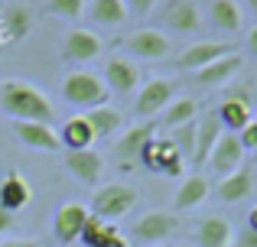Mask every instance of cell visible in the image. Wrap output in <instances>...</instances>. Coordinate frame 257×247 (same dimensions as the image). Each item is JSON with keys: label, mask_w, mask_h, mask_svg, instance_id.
<instances>
[{"label": "cell", "mask_w": 257, "mask_h": 247, "mask_svg": "<svg viewBox=\"0 0 257 247\" xmlns=\"http://www.w3.org/2000/svg\"><path fill=\"white\" fill-rule=\"evenodd\" d=\"M241 163H244V146H241L238 133L225 130L218 137V143H215L212 156H208V166H212V172L218 179H225V176H231V172H238Z\"/></svg>", "instance_id": "7c38bea8"}, {"label": "cell", "mask_w": 257, "mask_h": 247, "mask_svg": "<svg viewBox=\"0 0 257 247\" xmlns=\"http://www.w3.org/2000/svg\"><path fill=\"white\" fill-rule=\"evenodd\" d=\"M85 10H88V17H91L94 26H124L127 20H131L124 0H91Z\"/></svg>", "instance_id": "4316f807"}, {"label": "cell", "mask_w": 257, "mask_h": 247, "mask_svg": "<svg viewBox=\"0 0 257 247\" xmlns=\"http://www.w3.org/2000/svg\"><path fill=\"white\" fill-rule=\"evenodd\" d=\"M59 143L65 146V153H78V150H91L94 143V130L85 121V114H72L69 121L59 127Z\"/></svg>", "instance_id": "7402d4cb"}, {"label": "cell", "mask_w": 257, "mask_h": 247, "mask_svg": "<svg viewBox=\"0 0 257 247\" xmlns=\"http://www.w3.org/2000/svg\"><path fill=\"white\" fill-rule=\"evenodd\" d=\"M33 30V13L30 7H7L0 13V43H17V39L30 36Z\"/></svg>", "instance_id": "603a6c76"}, {"label": "cell", "mask_w": 257, "mask_h": 247, "mask_svg": "<svg viewBox=\"0 0 257 247\" xmlns=\"http://www.w3.org/2000/svg\"><path fill=\"white\" fill-rule=\"evenodd\" d=\"M157 4L160 0H124V7H127L131 17H150V13L157 10Z\"/></svg>", "instance_id": "d6a6232c"}, {"label": "cell", "mask_w": 257, "mask_h": 247, "mask_svg": "<svg viewBox=\"0 0 257 247\" xmlns=\"http://www.w3.org/2000/svg\"><path fill=\"white\" fill-rule=\"evenodd\" d=\"M244 46H247V52L257 59V26H251V33H247V39H244Z\"/></svg>", "instance_id": "74e56055"}, {"label": "cell", "mask_w": 257, "mask_h": 247, "mask_svg": "<svg viewBox=\"0 0 257 247\" xmlns=\"http://www.w3.org/2000/svg\"><path fill=\"white\" fill-rule=\"evenodd\" d=\"M117 234H120V231H117V224L101 221L98 215H88V221H85L82 237H78V241H82L85 247H104V244H111Z\"/></svg>", "instance_id": "f1b7e54d"}, {"label": "cell", "mask_w": 257, "mask_h": 247, "mask_svg": "<svg viewBox=\"0 0 257 247\" xmlns=\"http://www.w3.org/2000/svg\"><path fill=\"white\" fill-rule=\"evenodd\" d=\"M247 7H251V13L257 17V0H247Z\"/></svg>", "instance_id": "60d3db41"}, {"label": "cell", "mask_w": 257, "mask_h": 247, "mask_svg": "<svg viewBox=\"0 0 257 247\" xmlns=\"http://www.w3.org/2000/svg\"><path fill=\"white\" fill-rule=\"evenodd\" d=\"M163 26H170L173 33H195L202 26V13L195 0H170L163 7Z\"/></svg>", "instance_id": "ac0fdd59"}, {"label": "cell", "mask_w": 257, "mask_h": 247, "mask_svg": "<svg viewBox=\"0 0 257 247\" xmlns=\"http://www.w3.org/2000/svg\"><path fill=\"white\" fill-rule=\"evenodd\" d=\"M238 140H241V146H244V153H254V150H257V124L251 121L244 130L238 133Z\"/></svg>", "instance_id": "836d02e7"}, {"label": "cell", "mask_w": 257, "mask_h": 247, "mask_svg": "<svg viewBox=\"0 0 257 247\" xmlns=\"http://www.w3.org/2000/svg\"><path fill=\"white\" fill-rule=\"evenodd\" d=\"M195 130H199V121H189V124L176 127L173 137H170L176 143V150H179L182 156H189V159H192V150H195Z\"/></svg>", "instance_id": "4dcf8cb0"}, {"label": "cell", "mask_w": 257, "mask_h": 247, "mask_svg": "<svg viewBox=\"0 0 257 247\" xmlns=\"http://www.w3.org/2000/svg\"><path fill=\"white\" fill-rule=\"evenodd\" d=\"M173 98H176V82H170V78H150V82L137 91L134 111H137L140 121H153L157 114L166 111V104H170Z\"/></svg>", "instance_id": "8992f818"}, {"label": "cell", "mask_w": 257, "mask_h": 247, "mask_svg": "<svg viewBox=\"0 0 257 247\" xmlns=\"http://www.w3.org/2000/svg\"><path fill=\"white\" fill-rule=\"evenodd\" d=\"M247 231H251V234H257V205L247 211Z\"/></svg>", "instance_id": "f35d334b"}, {"label": "cell", "mask_w": 257, "mask_h": 247, "mask_svg": "<svg viewBox=\"0 0 257 247\" xmlns=\"http://www.w3.org/2000/svg\"><path fill=\"white\" fill-rule=\"evenodd\" d=\"M62 166L69 176H75V182L88 185V189H98L101 176H104V156L98 150H78V153H65Z\"/></svg>", "instance_id": "9c48e42d"}, {"label": "cell", "mask_w": 257, "mask_h": 247, "mask_svg": "<svg viewBox=\"0 0 257 247\" xmlns=\"http://www.w3.org/2000/svg\"><path fill=\"white\" fill-rule=\"evenodd\" d=\"M251 192H254V172L247 169V166H241L238 172L225 176L218 185H215V195H218L221 202H244Z\"/></svg>", "instance_id": "cb8c5ba5"}, {"label": "cell", "mask_w": 257, "mask_h": 247, "mask_svg": "<svg viewBox=\"0 0 257 247\" xmlns=\"http://www.w3.org/2000/svg\"><path fill=\"white\" fill-rule=\"evenodd\" d=\"M195 114H199V101L195 98H186V95H179V98H173L170 104H166V111L160 117H163V124L166 127H182V124H189V121H195Z\"/></svg>", "instance_id": "f546056e"}, {"label": "cell", "mask_w": 257, "mask_h": 247, "mask_svg": "<svg viewBox=\"0 0 257 247\" xmlns=\"http://www.w3.org/2000/svg\"><path fill=\"white\" fill-rule=\"evenodd\" d=\"M124 52H131L134 59H147V62H153V59H166V56H170L173 43H170V36H166L163 30L147 26V30H137V33H131V36L124 39Z\"/></svg>", "instance_id": "ba28073f"}, {"label": "cell", "mask_w": 257, "mask_h": 247, "mask_svg": "<svg viewBox=\"0 0 257 247\" xmlns=\"http://www.w3.org/2000/svg\"><path fill=\"white\" fill-rule=\"evenodd\" d=\"M62 98L65 104H75V108L94 111V108H104L111 91H107L104 78L98 72H88V69H75L62 78Z\"/></svg>", "instance_id": "7a4b0ae2"}, {"label": "cell", "mask_w": 257, "mask_h": 247, "mask_svg": "<svg viewBox=\"0 0 257 247\" xmlns=\"http://www.w3.org/2000/svg\"><path fill=\"white\" fill-rule=\"evenodd\" d=\"M215 117H218V124L225 127L228 133H241L247 124H251L254 111H251V91H231V95L225 98V101L215 108Z\"/></svg>", "instance_id": "8fae6325"}, {"label": "cell", "mask_w": 257, "mask_h": 247, "mask_svg": "<svg viewBox=\"0 0 257 247\" xmlns=\"http://www.w3.org/2000/svg\"><path fill=\"white\" fill-rule=\"evenodd\" d=\"M13 137H17V143L39 150V153H52L62 146L59 143V130L43 121H13Z\"/></svg>", "instance_id": "4fadbf2b"}, {"label": "cell", "mask_w": 257, "mask_h": 247, "mask_svg": "<svg viewBox=\"0 0 257 247\" xmlns=\"http://www.w3.org/2000/svg\"><path fill=\"white\" fill-rule=\"evenodd\" d=\"M231 247H257V234L244 231V234H234V244Z\"/></svg>", "instance_id": "d590c367"}, {"label": "cell", "mask_w": 257, "mask_h": 247, "mask_svg": "<svg viewBox=\"0 0 257 247\" xmlns=\"http://www.w3.org/2000/svg\"><path fill=\"white\" fill-rule=\"evenodd\" d=\"M251 159H254V163H257V150H254V156H251Z\"/></svg>", "instance_id": "ee69618b"}, {"label": "cell", "mask_w": 257, "mask_h": 247, "mask_svg": "<svg viewBox=\"0 0 257 247\" xmlns=\"http://www.w3.org/2000/svg\"><path fill=\"white\" fill-rule=\"evenodd\" d=\"M85 121L91 124V130H94V140H101V137H111L114 130H120V124H124V117H120V111H117V108H111V104H104V108L85 111Z\"/></svg>", "instance_id": "83f0119b"}, {"label": "cell", "mask_w": 257, "mask_h": 247, "mask_svg": "<svg viewBox=\"0 0 257 247\" xmlns=\"http://www.w3.org/2000/svg\"><path fill=\"white\" fill-rule=\"evenodd\" d=\"M46 13L59 20H78L85 13V0H46Z\"/></svg>", "instance_id": "1f68e13d"}, {"label": "cell", "mask_w": 257, "mask_h": 247, "mask_svg": "<svg viewBox=\"0 0 257 247\" xmlns=\"http://www.w3.org/2000/svg\"><path fill=\"white\" fill-rule=\"evenodd\" d=\"M231 46L228 43H212V39H202V43H192V46H186V49L179 52V59H176V65L179 69H186V72H199V69H205L208 62H215V59H221V56H231Z\"/></svg>", "instance_id": "9a60e30c"}, {"label": "cell", "mask_w": 257, "mask_h": 247, "mask_svg": "<svg viewBox=\"0 0 257 247\" xmlns=\"http://www.w3.org/2000/svg\"><path fill=\"white\" fill-rule=\"evenodd\" d=\"M153 137H157V133H153V121H140V124L127 127L117 137V143H114V156L120 159V166H131L134 159H140L144 146L150 143Z\"/></svg>", "instance_id": "5bb4252c"}, {"label": "cell", "mask_w": 257, "mask_h": 247, "mask_svg": "<svg viewBox=\"0 0 257 247\" xmlns=\"http://www.w3.org/2000/svg\"><path fill=\"white\" fill-rule=\"evenodd\" d=\"M0 108L13 117V121H43V124H52L56 117V104L30 82H10L0 85Z\"/></svg>", "instance_id": "6da1fadb"}, {"label": "cell", "mask_w": 257, "mask_h": 247, "mask_svg": "<svg viewBox=\"0 0 257 247\" xmlns=\"http://www.w3.org/2000/svg\"><path fill=\"white\" fill-rule=\"evenodd\" d=\"M101 36L94 30H85V26H75L62 36V59L65 62H75V65H88L94 59H101Z\"/></svg>", "instance_id": "52a82bcc"}, {"label": "cell", "mask_w": 257, "mask_h": 247, "mask_svg": "<svg viewBox=\"0 0 257 247\" xmlns=\"http://www.w3.org/2000/svg\"><path fill=\"white\" fill-rule=\"evenodd\" d=\"M153 247H163V244H153Z\"/></svg>", "instance_id": "f6af8a7d"}, {"label": "cell", "mask_w": 257, "mask_h": 247, "mask_svg": "<svg viewBox=\"0 0 257 247\" xmlns=\"http://www.w3.org/2000/svg\"><path fill=\"white\" fill-rule=\"evenodd\" d=\"M208 192H212V185L205 182V176L179 179V189H176V195H173V208H179V211L195 208V205H202L208 198Z\"/></svg>", "instance_id": "484cf974"}, {"label": "cell", "mask_w": 257, "mask_h": 247, "mask_svg": "<svg viewBox=\"0 0 257 247\" xmlns=\"http://www.w3.org/2000/svg\"><path fill=\"white\" fill-rule=\"evenodd\" d=\"M101 78H104V85H107L111 95H131V91L140 85V69L134 62H127L124 56H114V59H107Z\"/></svg>", "instance_id": "e0dca14e"}, {"label": "cell", "mask_w": 257, "mask_h": 247, "mask_svg": "<svg viewBox=\"0 0 257 247\" xmlns=\"http://www.w3.org/2000/svg\"><path fill=\"white\" fill-rule=\"evenodd\" d=\"M137 205V189L127 182H107V185H98L91 195V205H88V211L91 215H98L101 221H117V218H124L127 211Z\"/></svg>", "instance_id": "3957f363"}, {"label": "cell", "mask_w": 257, "mask_h": 247, "mask_svg": "<svg viewBox=\"0 0 257 247\" xmlns=\"http://www.w3.org/2000/svg\"><path fill=\"white\" fill-rule=\"evenodd\" d=\"M208 23L221 33H238L244 23V13H241L238 0H212L208 4Z\"/></svg>", "instance_id": "d4e9b609"}, {"label": "cell", "mask_w": 257, "mask_h": 247, "mask_svg": "<svg viewBox=\"0 0 257 247\" xmlns=\"http://www.w3.org/2000/svg\"><path fill=\"white\" fill-rule=\"evenodd\" d=\"M140 163H144V169L163 172L170 179H182V169H186V159H182V153L176 150L170 137H153L140 153Z\"/></svg>", "instance_id": "277c9868"}, {"label": "cell", "mask_w": 257, "mask_h": 247, "mask_svg": "<svg viewBox=\"0 0 257 247\" xmlns=\"http://www.w3.org/2000/svg\"><path fill=\"white\" fill-rule=\"evenodd\" d=\"M251 121H254V124H257V111H254V117H251Z\"/></svg>", "instance_id": "7bdbcfd3"}, {"label": "cell", "mask_w": 257, "mask_h": 247, "mask_svg": "<svg viewBox=\"0 0 257 247\" xmlns=\"http://www.w3.org/2000/svg\"><path fill=\"white\" fill-rule=\"evenodd\" d=\"M30 202H33L30 179H26L23 172H17V169H7L4 179H0V208H7V211L17 215V211L26 208Z\"/></svg>", "instance_id": "2e32d148"}, {"label": "cell", "mask_w": 257, "mask_h": 247, "mask_svg": "<svg viewBox=\"0 0 257 247\" xmlns=\"http://www.w3.org/2000/svg\"><path fill=\"white\" fill-rule=\"evenodd\" d=\"M241 62H244V59H241L238 52H231V56H221V59H215V62H208L205 69L195 72V82H199L202 88H218V85L231 82V78L238 75Z\"/></svg>", "instance_id": "44dd1931"}, {"label": "cell", "mask_w": 257, "mask_h": 247, "mask_svg": "<svg viewBox=\"0 0 257 247\" xmlns=\"http://www.w3.org/2000/svg\"><path fill=\"white\" fill-rule=\"evenodd\" d=\"M234 234H238V231L231 228V221H225V218H218V215L202 218V221L195 224V244L199 247H231Z\"/></svg>", "instance_id": "ffe728a7"}, {"label": "cell", "mask_w": 257, "mask_h": 247, "mask_svg": "<svg viewBox=\"0 0 257 247\" xmlns=\"http://www.w3.org/2000/svg\"><path fill=\"white\" fill-rule=\"evenodd\" d=\"M221 133H225V127L218 124L215 111H208V114L199 121V130H195V150H192V159H189V163H192V166H205Z\"/></svg>", "instance_id": "d6986e66"}, {"label": "cell", "mask_w": 257, "mask_h": 247, "mask_svg": "<svg viewBox=\"0 0 257 247\" xmlns=\"http://www.w3.org/2000/svg\"><path fill=\"white\" fill-rule=\"evenodd\" d=\"M88 205L82 202H62L52 215V237H56L62 247H75V241L82 237V228L88 221Z\"/></svg>", "instance_id": "5b68a950"}, {"label": "cell", "mask_w": 257, "mask_h": 247, "mask_svg": "<svg viewBox=\"0 0 257 247\" xmlns=\"http://www.w3.org/2000/svg\"><path fill=\"white\" fill-rule=\"evenodd\" d=\"M104 247H131V244H127V237H124V234H117L111 244H104Z\"/></svg>", "instance_id": "ab89813d"}, {"label": "cell", "mask_w": 257, "mask_h": 247, "mask_svg": "<svg viewBox=\"0 0 257 247\" xmlns=\"http://www.w3.org/2000/svg\"><path fill=\"white\" fill-rule=\"evenodd\" d=\"M176 228H179V218L173 211H147L134 221V237L144 241L147 247H153V244H163L170 234H176Z\"/></svg>", "instance_id": "30bf717a"}, {"label": "cell", "mask_w": 257, "mask_h": 247, "mask_svg": "<svg viewBox=\"0 0 257 247\" xmlns=\"http://www.w3.org/2000/svg\"><path fill=\"white\" fill-rule=\"evenodd\" d=\"M13 224H17V215L7 208H0V234H7V231H13Z\"/></svg>", "instance_id": "e575fe53"}, {"label": "cell", "mask_w": 257, "mask_h": 247, "mask_svg": "<svg viewBox=\"0 0 257 247\" xmlns=\"http://www.w3.org/2000/svg\"><path fill=\"white\" fill-rule=\"evenodd\" d=\"M0 247H43V244L33 241V237H17V241H4Z\"/></svg>", "instance_id": "8d00e7d4"}, {"label": "cell", "mask_w": 257, "mask_h": 247, "mask_svg": "<svg viewBox=\"0 0 257 247\" xmlns=\"http://www.w3.org/2000/svg\"><path fill=\"white\" fill-rule=\"evenodd\" d=\"M176 247H195V244H176Z\"/></svg>", "instance_id": "b9f144b4"}]
</instances>
